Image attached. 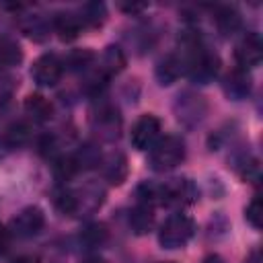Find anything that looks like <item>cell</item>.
Segmentation results:
<instances>
[{
	"label": "cell",
	"mask_w": 263,
	"mask_h": 263,
	"mask_svg": "<svg viewBox=\"0 0 263 263\" xmlns=\"http://www.w3.org/2000/svg\"><path fill=\"white\" fill-rule=\"evenodd\" d=\"M226 90L232 95V97H245L249 92V76L245 70H236L234 74L228 76V84H226Z\"/></svg>",
	"instance_id": "cell-15"
},
{
	"label": "cell",
	"mask_w": 263,
	"mask_h": 263,
	"mask_svg": "<svg viewBox=\"0 0 263 263\" xmlns=\"http://www.w3.org/2000/svg\"><path fill=\"white\" fill-rule=\"evenodd\" d=\"M55 31L60 33L62 39H74L80 31V16H74V14H58L55 16Z\"/></svg>",
	"instance_id": "cell-13"
},
{
	"label": "cell",
	"mask_w": 263,
	"mask_h": 263,
	"mask_svg": "<svg viewBox=\"0 0 263 263\" xmlns=\"http://www.w3.org/2000/svg\"><path fill=\"white\" fill-rule=\"evenodd\" d=\"M31 74H33V78H35L37 84H41V86H53L62 78V62H60L58 55L45 53V55H41L33 64Z\"/></svg>",
	"instance_id": "cell-5"
},
{
	"label": "cell",
	"mask_w": 263,
	"mask_h": 263,
	"mask_svg": "<svg viewBox=\"0 0 263 263\" xmlns=\"http://www.w3.org/2000/svg\"><path fill=\"white\" fill-rule=\"evenodd\" d=\"M154 224V214H152V205L148 203H138L132 214H129V226L136 234H146Z\"/></svg>",
	"instance_id": "cell-9"
},
{
	"label": "cell",
	"mask_w": 263,
	"mask_h": 263,
	"mask_svg": "<svg viewBox=\"0 0 263 263\" xmlns=\"http://www.w3.org/2000/svg\"><path fill=\"white\" fill-rule=\"evenodd\" d=\"M105 21V6L99 4V2H92V4H86L84 6V14L80 16V23L82 25H90V27H97Z\"/></svg>",
	"instance_id": "cell-19"
},
{
	"label": "cell",
	"mask_w": 263,
	"mask_h": 263,
	"mask_svg": "<svg viewBox=\"0 0 263 263\" xmlns=\"http://www.w3.org/2000/svg\"><path fill=\"white\" fill-rule=\"evenodd\" d=\"M82 263H105V261L99 259V257H92V259H86V261H82Z\"/></svg>",
	"instance_id": "cell-26"
},
{
	"label": "cell",
	"mask_w": 263,
	"mask_h": 263,
	"mask_svg": "<svg viewBox=\"0 0 263 263\" xmlns=\"http://www.w3.org/2000/svg\"><path fill=\"white\" fill-rule=\"evenodd\" d=\"M21 60H23L21 45L10 37H0V64L16 66Z\"/></svg>",
	"instance_id": "cell-12"
},
{
	"label": "cell",
	"mask_w": 263,
	"mask_h": 263,
	"mask_svg": "<svg viewBox=\"0 0 263 263\" xmlns=\"http://www.w3.org/2000/svg\"><path fill=\"white\" fill-rule=\"evenodd\" d=\"M80 240L88 247H99L107 240V230L103 224H90L84 228V232L80 234Z\"/></svg>",
	"instance_id": "cell-17"
},
{
	"label": "cell",
	"mask_w": 263,
	"mask_h": 263,
	"mask_svg": "<svg viewBox=\"0 0 263 263\" xmlns=\"http://www.w3.org/2000/svg\"><path fill=\"white\" fill-rule=\"evenodd\" d=\"M76 168H78V164H76V160H74L72 156H68V158H60V160L55 162V175H58L60 181L70 179V177L76 173Z\"/></svg>",
	"instance_id": "cell-20"
},
{
	"label": "cell",
	"mask_w": 263,
	"mask_h": 263,
	"mask_svg": "<svg viewBox=\"0 0 263 263\" xmlns=\"http://www.w3.org/2000/svg\"><path fill=\"white\" fill-rule=\"evenodd\" d=\"M195 232V224L185 214H173L158 232V240L164 249H181L189 242V238Z\"/></svg>",
	"instance_id": "cell-2"
},
{
	"label": "cell",
	"mask_w": 263,
	"mask_h": 263,
	"mask_svg": "<svg viewBox=\"0 0 263 263\" xmlns=\"http://www.w3.org/2000/svg\"><path fill=\"white\" fill-rule=\"evenodd\" d=\"M129 138L136 150H150L160 138V121L154 115H142L134 123Z\"/></svg>",
	"instance_id": "cell-3"
},
{
	"label": "cell",
	"mask_w": 263,
	"mask_h": 263,
	"mask_svg": "<svg viewBox=\"0 0 263 263\" xmlns=\"http://www.w3.org/2000/svg\"><path fill=\"white\" fill-rule=\"evenodd\" d=\"M14 263H37V257H18Z\"/></svg>",
	"instance_id": "cell-24"
},
{
	"label": "cell",
	"mask_w": 263,
	"mask_h": 263,
	"mask_svg": "<svg viewBox=\"0 0 263 263\" xmlns=\"http://www.w3.org/2000/svg\"><path fill=\"white\" fill-rule=\"evenodd\" d=\"M185 158V144L179 136H164L150 148V164L156 171H171Z\"/></svg>",
	"instance_id": "cell-1"
},
{
	"label": "cell",
	"mask_w": 263,
	"mask_h": 263,
	"mask_svg": "<svg viewBox=\"0 0 263 263\" xmlns=\"http://www.w3.org/2000/svg\"><path fill=\"white\" fill-rule=\"evenodd\" d=\"M162 263H175V261H162Z\"/></svg>",
	"instance_id": "cell-27"
},
{
	"label": "cell",
	"mask_w": 263,
	"mask_h": 263,
	"mask_svg": "<svg viewBox=\"0 0 263 263\" xmlns=\"http://www.w3.org/2000/svg\"><path fill=\"white\" fill-rule=\"evenodd\" d=\"M123 66H125V58H123L121 49L115 47V45L107 47L103 58H101V70L105 74H117V72L123 70Z\"/></svg>",
	"instance_id": "cell-11"
},
{
	"label": "cell",
	"mask_w": 263,
	"mask_h": 263,
	"mask_svg": "<svg viewBox=\"0 0 263 263\" xmlns=\"http://www.w3.org/2000/svg\"><path fill=\"white\" fill-rule=\"evenodd\" d=\"M189 72H191V76L195 80L208 82L218 74V58L208 53V51H203V49H199L189 62Z\"/></svg>",
	"instance_id": "cell-7"
},
{
	"label": "cell",
	"mask_w": 263,
	"mask_h": 263,
	"mask_svg": "<svg viewBox=\"0 0 263 263\" xmlns=\"http://www.w3.org/2000/svg\"><path fill=\"white\" fill-rule=\"evenodd\" d=\"M45 224V216L39 208L35 205H29L25 210H21L12 222H10V232L14 236H21V238H29V236H35Z\"/></svg>",
	"instance_id": "cell-4"
},
{
	"label": "cell",
	"mask_w": 263,
	"mask_h": 263,
	"mask_svg": "<svg viewBox=\"0 0 263 263\" xmlns=\"http://www.w3.org/2000/svg\"><path fill=\"white\" fill-rule=\"evenodd\" d=\"M181 70H183V62L177 55H168L166 60H162L158 64L156 76H158L160 84H171V82H175L181 76Z\"/></svg>",
	"instance_id": "cell-10"
},
{
	"label": "cell",
	"mask_w": 263,
	"mask_h": 263,
	"mask_svg": "<svg viewBox=\"0 0 263 263\" xmlns=\"http://www.w3.org/2000/svg\"><path fill=\"white\" fill-rule=\"evenodd\" d=\"M29 138H31V127H29L25 121L12 123V125L8 127V132H6V140H8V144H12V146H21V144H25Z\"/></svg>",
	"instance_id": "cell-18"
},
{
	"label": "cell",
	"mask_w": 263,
	"mask_h": 263,
	"mask_svg": "<svg viewBox=\"0 0 263 263\" xmlns=\"http://www.w3.org/2000/svg\"><path fill=\"white\" fill-rule=\"evenodd\" d=\"M216 23H218V27L224 35H230L240 27V16L234 8H222L216 16Z\"/></svg>",
	"instance_id": "cell-14"
},
{
	"label": "cell",
	"mask_w": 263,
	"mask_h": 263,
	"mask_svg": "<svg viewBox=\"0 0 263 263\" xmlns=\"http://www.w3.org/2000/svg\"><path fill=\"white\" fill-rule=\"evenodd\" d=\"M245 216H247V220H249L255 228H261V197H259V195H255L253 201L247 205Z\"/></svg>",
	"instance_id": "cell-21"
},
{
	"label": "cell",
	"mask_w": 263,
	"mask_h": 263,
	"mask_svg": "<svg viewBox=\"0 0 263 263\" xmlns=\"http://www.w3.org/2000/svg\"><path fill=\"white\" fill-rule=\"evenodd\" d=\"M201 263H224V261H222L218 255H210V257H205Z\"/></svg>",
	"instance_id": "cell-23"
},
{
	"label": "cell",
	"mask_w": 263,
	"mask_h": 263,
	"mask_svg": "<svg viewBox=\"0 0 263 263\" xmlns=\"http://www.w3.org/2000/svg\"><path fill=\"white\" fill-rule=\"evenodd\" d=\"M236 62L240 66V70H247V68H255L259 66L261 62V55H263V45H261V39L251 33L247 35L238 45H236Z\"/></svg>",
	"instance_id": "cell-6"
},
{
	"label": "cell",
	"mask_w": 263,
	"mask_h": 263,
	"mask_svg": "<svg viewBox=\"0 0 263 263\" xmlns=\"http://www.w3.org/2000/svg\"><path fill=\"white\" fill-rule=\"evenodd\" d=\"M245 263H259V253H253Z\"/></svg>",
	"instance_id": "cell-25"
},
{
	"label": "cell",
	"mask_w": 263,
	"mask_h": 263,
	"mask_svg": "<svg viewBox=\"0 0 263 263\" xmlns=\"http://www.w3.org/2000/svg\"><path fill=\"white\" fill-rule=\"evenodd\" d=\"M25 111L31 115L35 121H47L53 115V105L43 97V95H29L25 99Z\"/></svg>",
	"instance_id": "cell-8"
},
{
	"label": "cell",
	"mask_w": 263,
	"mask_h": 263,
	"mask_svg": "<svg viewBox=\"0 0 263 263\" xmlns=\"http://www.w3.org/2000/svg\"><path fill=\"white\" fill-rule=\"evenodd\" d=\"M125 158L123 156H111L109 160H107V166H105V175H107V179L111 181V183H121L123 181V177H125Z\"/></svg>",
	"instance_id": "cell-16"
},
{
	"label": "cell",
	"mask_w": 263,
	"mask_h": 263,
	"mask_svg": "<svg viewBox=\"0 0 263 263\" xmlns=\"http://www.w3.org/2000/svg\"><path fill=\"white\" fill-rule=\"evenodd\" d=\"M121 8L127 10V12H138V10L146 8V4H129V6H123V4H121Z\"/></svg>",
	"instance_id": "cell-22"
}]
</instances>
